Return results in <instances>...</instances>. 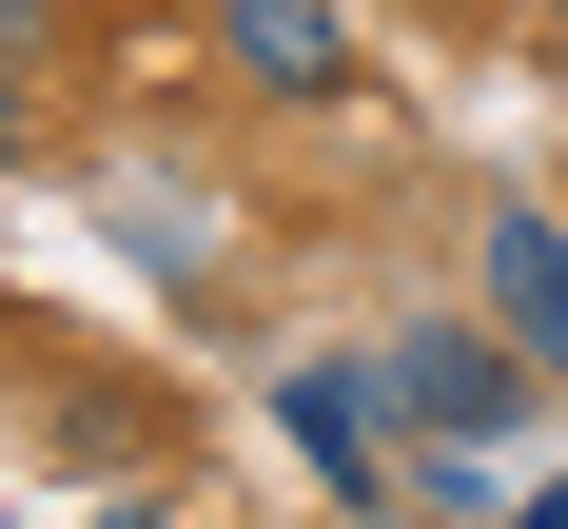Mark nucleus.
Listing matches in <instances>:
<instances>
[{
    "label": "nucleus",
    "instance_id": "423d86ee",
    "mask_svg": "<svg viewBox=\"0 0 568 529\" xmlns=\"http://www.w3.org/2000/svg\"><path fill=\"white\" fill-rule=\"evenodd\" d=\"M0 176H20V59H0Z\"/></svg>",
    "mask_w": 568,
    "mask_h": 529
},
{
    "label": "nucleus",
    "instance_id": "f03ea898",
    "mask_svg": "<svg viewBox=\"0 0 568 529\" xmlns=\"http://www.w3.org/2000/svg\"><path fill=\"white\" fill-rule=\"evenodd\" d=\"M470 275H490V334H510L529 373H568V235L529 216V196H490V235H470Z\"/></svg>",
    "mask_w": 568,
    "mask_h": 529
},
{
    "label": "nucleus",
    "instance_id": "39448f33",
    "mask_svg": "<svg viewBox=\"0 0 568 529\" xmlns=\"http://www.w3.org/2000/svg\"><path fill=\"white\" fill-rule=\"evenodd\" d=\"M510 529H568V470H549V490H510Z\"/></svg>",
    "mask_w": 568,
    "mask_h": 529
},
{
    "label": "nucleus",
    "instance_id": "20e7f679",
    "mask_svg": "<svg viewBox=\"0 0 568 529\" xmlns=\"http://www.w3.org/2000/svg\"><path fill=\"white\" fill-rule=\"evenodd\" d=\"M235 59H255L275 99H353V40H334V0H235Z\"/></svg>",
    "mask_w": 568,
    "mask_h": 529
},
{
    "label": "nucleus",
    "instance_id": "6e6552de",
    "mask_svg": "<svg viewBox=\"0 0 568 529\" xmlns=\"http://www.w3.org/2000/svg\"><path fill=\"white\" fill-rule=\"evenodd\" d=\"M549 20H568V0H549Z\"/></svg>",
    "mask_w": 568,
    "mask_h": 529
},
{
    "label": "nucleus",
    "instance_id": "f257e3e1",
    "mask_svg": "<svg viewBox=\"0 0 568 529\" xmlns=\"http://www.w3.org/2000/svg\"><path fill=\"white\" fill-rule=\"evenodd\" d=\"M373 411H393V451H510L529 431V353L510 334H393Z\"/></svg>",
    "mask_w": 568,
    "mask_h": 529
},
{
    "label": "nucleus",
    "instance_id": "7ed1b4c3",
    "mask_svg": "<svg viewBox=\"0 0 568 529\" xmlns=\"http://www.w3.org/2000/svg\"><path fill=\"white\" fill-rule=\"evenodd\" d=\"M275 411H294V451L334 470L353 510H393V470H412V451H393V431H373V373H294V393H275Z\"/></svg>",
    "mask_w": 568,
    "mask_h": 529
},
{
    "label": "nucleus",
    "instance_id": "0eeeda50",
    "mask_svg": "<svg viewBox=\"0 0 568 529\" xmlns=\"http://www.w3.org/2000/svg\"><path fill=\"white\" fill-rule=\"evenodd\" d=\"M99 529H158V510H99Z\"/></svg>",
    "mask_w": 568,
    "mask_h": 529
}]
</instances>
